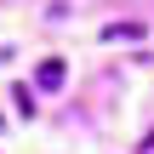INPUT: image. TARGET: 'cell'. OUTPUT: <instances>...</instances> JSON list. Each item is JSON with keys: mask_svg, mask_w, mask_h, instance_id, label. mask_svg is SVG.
<instances>
[{"mask_svg": "<svg viewBox=\"0 0 154 154\" xmlns=\"http://www.w3.org/2000/svg\"><path fill=\"white\" fill-rule=\"evenodd\" d=\"M63 80H69V69H63V57H46V63L34 69V86H40V91H57Z\"/></svg>", "mask_w": 154, "mask_h": 154, "instance_id": "6da1fadb", "label": "cell"}, {"mask_svg": "<svg viewBox=\"0 0 154 154\" xmlns=\"http://www.w3.org/2000/svg\"><path fill=\"white\" fill-rule=\"evenodd\" d=\"M103 40H143V23H109Z\"/></svg>", "mask_w": 154, "mask_h": 154, "instance_id": "7a4b0ae2", "label": "cell"}, {"mask_svg": "<svg viewBox=\"0 0 154 154\" xmlns=\"http://www.w3.org/2000/svg\"><path fill=\"white\" fill-rule=\"evenodd\" d=\"M11 103H17V114H23V120H29V114H34V109H40V103H34V91H29V86H11Z\"/></svg>", "mask_w": 154, "mask_h": 154, "instance_id": "3957f363", "label": "cell"}, {"mask_svg": "<svg viewBox=\"0 0 154 154\" xmlns=\"http://www.w3.org/2000/svg\"><path fill=\"white\" fill-rule=\"evenodd\" d=\"M137 154H154V131H149V137H143V149H137Z\"/></svg>", "mask_w": 154, "mask_h": 154, "instance_id": "277c9868", "label": "cell"}]
</instances>
